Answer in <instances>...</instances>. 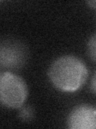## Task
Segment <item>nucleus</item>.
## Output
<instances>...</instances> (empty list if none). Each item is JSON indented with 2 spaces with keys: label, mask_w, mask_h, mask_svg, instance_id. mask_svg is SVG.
<instances>
[{
  "label": "nucleus",
  "mask_w": 96,
  "mask_h": 129,
  "mask_svg": "<svg viewBox=\"0 0 96 129\" xmlns=\"http://www.w3.org/2000/svg\"><path fill=\"white\" fill-rule=\"evenodd\" d=\"M48 77L56 89L62 92L73 93L85 84L88 70L80 58L66 55L60 56L51 64Z\"/></svg>",
  "instance_id": "f257e3e1"
},
{
  "label": "nucleus",
  "mask_w": 96,
  "mask_h": 129,
  "mask_svg": "<svg viewBox=\"0 0 96 129\" xmlns=\"http://www.w3.org/2000/svg\"><path fill=\"white\" fill-rule=\"evenodd\" d=\"M28 89L24 80L10 72H2L0 75V100L3 106L20 108L25 103Z\"/></svg>",
  "instance_id": "f03ea898"
},
{
  "label": "nucleus",
  "mask_w": 96,
  "mask_h": 129,
  "mask_svg": "<svg viewBox=\"0 0 96 129\" xmlns=\"http://www.w3.org/2000/svg\"><path fill=\"white\" fill-rule=\"evenodd\" d=\"M27 50L25 45L18 41L6 40L0 46V64L3 69L16 70L26 64Z\"/></svg>",
  "instance_id": "7ed1b4c3"
},
{
  "label": "nucleus",
  "mask_w": 96,
  "mask_h": 129,
  "mask_svg": "<svg viewBox=\"0 0 96 129\" xmlns=\"http://www.w3.org/2000/svg\"><path fill=\"white\" fill-rule=\"evenodd\" d=\"M67 126L71 129H95L96 108L87 104L75 107L67 117Z\"/></svg>",
  "instance_id": "20e7f679"
},
{
  "label": "nucleus",
  "mask_w": 96,
  "mask_h": 129,
  "mask_svg": "<svg viewBox=\"0 0 96 129\" xmlns=\"http://www.w3.org/2000/svg\"><path fill=\"white\" fill-rule=\"evenodd\" d=\"M86 49L90 58L93 61L96 62V32L94 35H92L91 37L88 40Z\"/></svg>",
  "instance_id": "39448f33"
},
{
  "label": "nucleus",
  "mask_w": 96,
  "mask_h": 129,
  "mask_svg": "<svg viewBox=\"0 0 96 129\" xmlns=\"http://www.w3.org/2000/svg\"><path fill=\"white\" fill-rule=\"evenodd\" d=\"M34 115V112L32 108L30 107H25L22 109H21V111L19 112V117L22 118L23 120H29L31 119L32 117Z\"/></svg>",
  "instance_id": "423d86ee"
},
{
  "label": "nucleus",
  "mask_w": 96,
  "mask_h": 129,
  "mask_svg": "<svg viewBox=\"0 0 96 129\" xmlns=\"http://www.w3.org/2000/svg\"><path fill=\"white\" fill-rule=\"evenodd\" d=\"M90 90L96 94V72L94 74L90 81Z\"/></svg>",
  "instance_id": "0eeeda50"
},
{
  "label": "nucleus",
  "mask_w": 96,
  "mask_h": 129,
  "mask_svg": "<svg viewBox=\"0 0 96 129\" xmlns=\"http://www.w3.org/2000/svg\"><path fill=\"white\" fill-rule=\"evenodd\" d=\"M87 3L89 4L90 6H91L92 7L96 8V1H90V2H88Z\"/></svg>",
  "instance_id": "6e6552de"
}]
</instances>
